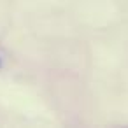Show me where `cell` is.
<instances>
[{
    "label": "cell",
    "mask_w": 128,
    "mask_h": 128,
    "mask_svg": "<svg viewBox=\"0 0 128 128\" xmlns=\"http://www.w3.org/2000/svg\"><path fill=\"white\" fill-rule=\"evenodd\" d=\"M0 67H2V62H0Z\"/></svg>",
    "instance_id": "1"
}]
</instances>
